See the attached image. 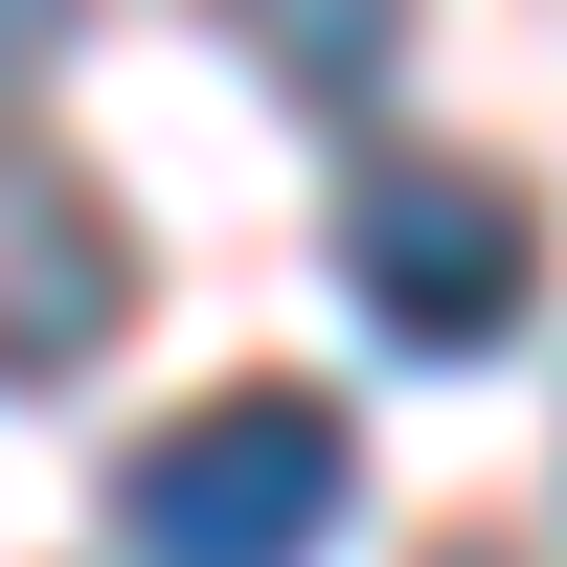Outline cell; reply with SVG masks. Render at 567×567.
Here are the masks:
<instances>
[{"label": "cell", "mask_w": 567, "mask_h": 567, "mask_svg": "<svg viewBox=\"0 0 567 567\" xmlns=\"http://www.w3.org/2000/svg\"><path fill=\"white\" fill-rule=\"evenodd\" d=\"M318 523H341V409L318 386H227V409L114 454V545L136 567H318Z\"/></svg>", "instance_id": "1"}, {"label": "cell", "mask_w": 567, "mask_h": 567, "mask_svg": "<svg viewBox=\"0 0 567 567\" xmlns=\"http://www.w3.org/2000/svg\"><path fill=\"white\" fill-rule=\"evenodd\" d=\"M341 296L386 318L409 363H477L499 318L545 296V205H523V182H477V159H409V136H386V159H341Z\"/></svg>", "instance_id": "2"}, {"label": "cell", "mask_w": 567, "mask_h": 567, "mask_svg": "<svg viewBox=\"0 0 567 567\" xmlns=\"http://www.w3.org/2000/svg\"><path fill=\"white\" fill-rule=\"evenodd\" d=\"M136 318V227L91 205L45 136H0V386H69V363H114Z\"/></svg>", "instance_id": "3"}, {"label": "cell", "mask_w": 567, "mask_h": 567, "mask_svg": "<svg viewBox=\"0 0 567 567\" xmlns=\"http://www.w3.org/2000/svg\"><path fill=\"white\" fill-rule=\"evenodd\" d=\"M227 23H250V69L318 91V114H363V91L409 69V0H227Z\"/></svg>", "instance_id": "4"}, {"label": "cell", "mask_w": 567, "mask_h": 567, "mask_svg": "<svg viewBox=\"0 0 567 567\" xmlns=\"http://www.w3.org/2000/svg\"><path fill=\"white\" fill-rule=\"evenodd\" d=\"M45 45H69V0H0V91H23V69H45Z\"/></svg>", "instance_id": "5"}]
</instances>
